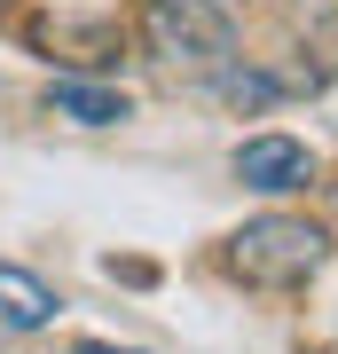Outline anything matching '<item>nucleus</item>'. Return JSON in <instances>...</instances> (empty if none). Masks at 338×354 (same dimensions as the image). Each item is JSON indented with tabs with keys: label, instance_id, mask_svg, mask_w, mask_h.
<instances>
[{
	"label": "nucleus",
	"instance_id": "nucleus-1",
	"mask_svg": "<svg viewBox=\"0 0 338 354\" xmlns=\"http://www.w3.org/2000/svg\"><path fill=\"white\" fill-rule=\"evenodd\" d=\"M323 260H330V236L314 221H299V213H260V221H244L236 236H228V276H244L260 291L307 283Z\"/></svg>",
	"mask_w": 338,
	"mask_h": 354
},
{
	"label": "nucleus",
	"instance_id": "nucleus-2",
	"mask_svg": "<svg viewBox=\"0 0 338 354\" xmlns=\"http://www.w3.org/2000/svg\"><path fill=\"white\" fill-rule=\"evenodd\" d=\"M142 48L165 71H228L236 64V24H228L220 0H150L142 8Z\"/></svg>",
	"mask_w": 338,
	"mask_h": 354
},
{
	"label": "nucleus",
	"instance_id": "nucleus-3",
	"mask_svg": "<svg viewBox=\"0 0 338 354\" xmlns=\"http://www.w3.org/2000/svg\"><path fill=\"white\" fill-rule=\"evenodd\" d=\"M291 55H299V87L338 79V0H291Z\"/></svg>",
	"mask_w": 338,
	"mask_h": 354
},
{
	"label": "nucleus",
	"instance_id": "nucleus-4",
	"mask_svg": "<svg viewBox=\"0 0 338 354\" xmlns=\"http://www.w3.org/2000/svg\"><path fill=\"white\" fill-rule=\"evenodd\" d=\"M314 174V158H307V142H291V134H252L244 150H236V181L244 189H299V181Z\"/></svg>",
	"mask_w": 338,
	"mask_h": 354
},
{
	"label": "nucleus",
	"instance_id": "nucleus-5",
	"mask_svg": "<svg viewBox=\"0 0 338 354\" xmlns=\"http://www.w3.org/2000/svg\"><path fill=\"white\" fill-rule=\"evenodd\" d=\"M55 307H63V299L32 276V268L0 260V323H8V330H48V323H55Z\"/></svg>",
	"mask_w": 338,
	"mask_h": 354
},
{
	"label": "nucleus",
	"instance_id": "nucleus-6",
	"mask_svg": "<svg viewBox=\"0 0 338 354\" xmlns=\"http://www.w3.org/2000/svg\"><path fill=\"white\" fill-rule=\"evenodd\" d=\"M48 102L63 118H79V127H118V118H126V95L118 87H95V79H55Z\"/></svg>",
	"mask_w": 338,
	"mask_h": 354
},
{
	"label": "nucleus",
	"instance_id": "nucleus-7",
	"mask_svg": "<svg viewBox=\"0 0 338 354\" xmlns=\"http://www.w3.org/2000/svg\"><path fill=\"white\" fill-rule=\"evenodd\" d=\"M213 95L220 102H236V111H267V102H276L283 87L267 71H244V64H228V71H213Z\"/></svg>",
	"mask_w": 338,
	"mask_h": 354
},
{
	"label": "nucleus",
	"instance_id": "nucleus-8",
	"mask_svg": "<svg viewBox=\"0 0 338 354\" xmlns=\"http://www.w3.org/2000/svg\"><path fill=\"white\" fill-rule=\"evenodd\" d=\"M71 354H134V346H102V339H79Z\"/></svg>",
	"mask_w": 338,
	"mask_h": 354
}]
</instances>
